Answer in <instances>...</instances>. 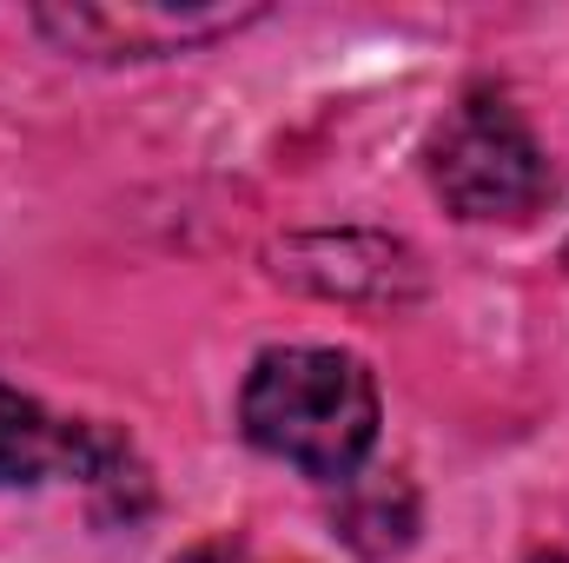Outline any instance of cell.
<instances>
[{"instance_id": "cell-1", "label": "cell", "mask_w": 569, "mask_h": 563, "mask_svg": "<svg viewBox=\"0 0 569 563\" xmlns=\"http://www.w3.org/2000/svg\"><path fill=\"white\" fill-rule=\"evenodd\" d=\"M239 424L266 457L345 484L378 444V378L338 345H279L252 365L239 392Z\"/></svg>"}, {"instance_id": "cell-2", "label": "cell", "mask_w": 569, "mask_h": 563, "mask_svg": "<svg viewBox=\"0 0 569 563\" xmlns=\"http://www.w3.org/2000/svg\"><path fill=\"white\" fill-rule=\"evenodd\" d=\"M430 179H437V192H443V206L457 219H483V226L530 219L557 192L550 152L537 146L530 120L503 93H490V87L463 93V107L437 127Z\"/></svg>"}, {"instance_id": "cell-3", "label": "cell", "mask_w": 569, "mask_h": 563, "mask_svg": "<svg viewBox=\"0 0 569 563\" xmlns=\"http://www.w3.org/2000/svg\"><path fill=\"white\" fill-rule=\"evenodd\" d=\"M266 7L226 0H113V7H33V33H47L73 60H166L206 40L252 27Z\"/></svg>"}, {"instance_id": "cell-4", "label": "cell", "mask_w": 569, "mask_h": 563, "mask_svg": "<svg viewBox=\"0 0 569 563\" xmlns=\"http://www.w3.org/2000/svg\"><path fill=\"white\" fill-rule=\"evenodd\" d=\"M272 279L331 305H391L425 285V266L385 233H291L272 246Z\"/></svg>"}, {"instance_id": "cell-5", "label": "cell", "mask_w": 569, "mask_h": 563, "mask_svg": "<svg viewBox=\"0 0 569 563\" xmlns=\"http://www.w3.org/2000/svg\"><path fill=\"white\" fill-rule=\"evenodd\" d=\"M338 537H345L365 563H385V557H398V551H411V537H418V491H411L398 471L345 477Z\"/></svg>"}, {"instance_id": "cell-6", "label": "cell", "mask_w": 569, "mask_h": 563, "mask_svg": "<svg viewBox=\"0 0 569 563\" xmlns=\"http://www.w3.org/2000/svg\"><path fill=\"white\" fill-rule=\"evenodd\" d=\"M80 418H47L27 392L0 385V484H40L73 477Z\"/></svg>"}, {"instance_id": "cell-7", "label": "cell", "mask_w": 569, "mask_h": 563, "mask_svg": "<svg viewBox=\"0 0 569 563\" xmlns=\"http://www.w3.org/2000/svg\"><path fill=\"white\" fill-rule=\"evenodd\" d=\"M172 563H252V551H246L239 537H206V544H192V551H179Z\"/></svg>"}]
</instances>
